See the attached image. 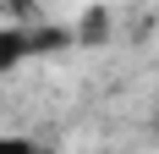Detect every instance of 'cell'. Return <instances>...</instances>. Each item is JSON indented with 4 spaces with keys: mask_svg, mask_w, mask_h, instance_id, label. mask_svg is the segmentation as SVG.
I'll return each instance as SVG.
<instances>
[{
    "mask_svg": "<svg viewBox=\"0 0 159 154\" xmlns=\"http://www.w3.org/2000/svg\"><path fill=\"white\" fill-rule=\"evenodd\" d=\"M49 44V33H39V39H28L22 33V22H11V28H0V72H11L16 61H28V50Z\"/></svg>",
    "mask_w": 159,
    "mask_h": 154,
    "instance_id": "6da1fadb",
    "label": "cell"
}]
</instances>
